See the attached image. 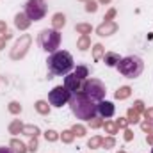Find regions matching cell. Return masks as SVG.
<instances>
[{
	"instance_id": "3957f363",
	"label": "cell",
	"mask_w": 153,
	"mask_h": 153,
	"mask_svg": "<svg viewBox=\"0 0 153 153\" xmlns=\"http://www.w3.org/2000/svg\"><path fill=\"white\" fill-rule=\"evenodd\" d=\"M116 68L119 70L121 75L126 76V78H137V76L143 73V70H144V62L137 55H128V57H123L117 62Z\"/></svg>"
},
{
	"instance_id": "9a60e30c",
	"label": "cell",
	"mask_w": 153,
	"mask_h": 153,
	"mask_svg": "<svg viewBox=\"0 0 153 153\" xmlns=\"http://www.w3.org/2000/svg\"><path fill=\"white\" fill-rule=\"evenodd\" d=\"M9 146H11V150H13L14 153H27V152H29V148H27L20 139H11Z\"/></svg>"
},
{
	"instance_id": "d590c367",
	"label": "cell",
	"mask_w": 153,
	"mask_h": 153,
	"mask_svg": "<svg viewBox=\"0 0 153 153\" xmlns=\"http://www.w3.org/2000/svg\"><path fill=\"white\" fill-rule=\"evenodd\" d=\"M89 126H91V128H100V126H103V121H102L100 117H93V119L89 121Z\"/></svg>"
},
{
	"instance_id": "2e32d148",
	"label": "cell",
	"mask_w": 153,
	"mask_h": 153,
	"mask_svg": "<svg viewBox=\"0 0 153 153\" xmlns=\"http://www.w3.org/2000/svg\"><path fill=\"white\" fill-rule=\"evenodd\" d=\"M130 94H132V87L130 85H123V87H119L114 93V98L116 100H126Z\"/></svg>"
},
{
	"instance_id": "1f68e13d",
	"label": "cell",
	"mask_w": 153,
	"mask_h": 153,
	"mask_svg": "<svg viewBox=\"0 0 153 153\" xmlns=\"http://www.w3.org/2000/svg\"><path fill=\"white\" fill-rule=\"evenodd\" d=\"M85 11H87V13H96V11H98V2L87 0V2H85Z\"/></svg>"
},
{
	"instance_id": "484cf974",
	"label": "cell",
	"mask_w": 153,
	"mask_h": 153,
	"mask_svg": "<svg viewBox=\"0 0 153 153\" xmlns=\"http://www.w3.org/2000/svg\"><path fill=\"white\" fill-rule=\"evenodd\" d=\"M103 128H105V132H107V134H111V135L117 134V130H119L114 121H105V123H103Z\"/></svg>"
},
{
	"instance_id": "8992f818",
	"label": "cell",
	"mask_w": 153,
	"mask_h": 153,
	"mask_svg": "<svg viewBox=\"0 0 153 153\" xmlns=\"http://www.w3.org/2000/svg\"><path fill=\"white\" fill-rule=\"evenodd\" d=\"M25 14L29 16V20L32 22H39L45 18L46 14V4L45 0H27L25 4Z\"/></svg>"
},
{
	"instance_id": "e0dca14e",
	"label": "cell",
	"mask_w": 153,
	"mask_h": 153,
	"mask_svg": "<svg viewBox=\"0 0 153 153\" xmlns=\"http://www.w3.org/2000/svg\"><path fill=\"white\" fill-rule=\"evenodd\" d=\"M103 55H105V48H103V45L96 43V45L93 46V59H94V62H100V61L103 59Z\"/></svg>"
},
{
	"instance_id": "5b68a950",
	"label": "cell",
	"mask_w": 153,
	"mask_h": 153,
	"mask_svg": "<svg viewBox=\"0 0 153 153\" xmlns=\"http://www.w3.org/2000/svg\"><path fill=\"white\" fill-rule=\"evenodd\" d=\"M82 93H84L85 96H89L93 102H102V100L105 98L107 89H105V84H103L102 80H98V78H89V80L84 82Z\"/></svg>"
},
{
	"instance_id": "e575fe53",
	"label": "cell",
	"mask_w": 153,
	"mask_h": 153,
	"mask_svg": "<svg viewBox=\"0 0 153 153\" xmlns=\"http://www.w3.org/2000/svg\"><path fill=\"white\" fill-rule=\"evenodd\" d=\"M132 109H134V111H137L139 114H141V112H144V102H143V100L134 102V107H132Z\"/></svg>"
},
{
	"instance_id": "ac0fdd59",
	"label": "cell",
	"mask_w": 153,
	"mask_h": 153,
	"mask_svg": "<svg viewBox=\"0 0 153 153\" xmlns=\"http://www.w3.org/2000/svg\"><path fill=\"white\" fill-rule=\"evenodd\" d=\"M23 126H25V125H23L20 119H13L11 125H9V134H13V135L22 134V132H23Z\"/></svg>"
},
{
	"instance_id": "277c9868",
	"label": "cell",
	"mask_w": 153,
	"mask_h": 153,
	"mask_svg": "<svg viewBox=\"0 0 153 153\" xmlns=\"http://www.w3.org/2000/svg\"><path fill=\"white\" fill-rule=\"evenodd\" d=\"M39 46L45 52H57L59 45H61V34L55 29H45L39 32Z\"/></svg>"
},
{
	"instance_id": "7dc6e473",
	"label": "cell",
	"mask_w": 153,
	"mask_h": 153,
	"mask_svg": "<svg viewBox=\"0 0 153 153\" xmlns=\"http://www.w3.org/2000/svg\"><path fill=\"white\" fill-rule=\"evenodd\" d=\"M80 2H87V0H80Z\"/></svg>"
},
{
	"instance_id": "4316f807",
	"label": "cell",
	"mask_w": 153,
	"mask_h": 153,
	"mask_svg": "<svg viewBox=\"0 0 153 153\" xmlns=\"http://www.w3.org/2000/svg\"><path fill=\"white\" fill-rule=\"evenodd\" d=\"M61 139H62V143L71 144V143H73V139H75V134H73L71 130H64V132L61 134Z\"/></svg>"
},
{
	"instance_id": "603a6c76",
	"label": "cell",
	"mask_w": 153,
	"mask_h": 153,
	"mask_svg": "<svg viewBox=\"0 0 153 153\" xmlns=\"http://www.w3.org/2000/svg\"><path fill=\"white\" fill-rule=\"evenodd\" d=\"M102 143H103V137L94 135V137H91V139L87 141V146H89L91 150H98V148H102Z\"/></svg>"
},
{
	"instance_id": "5bb4252c",
	"label": "cell",
	"mask_w": 153,
	"mask_h": 153,
	"mask_svg": "<svg viewBox=\"0 0 153 153\" xmlns=\"http://www.w3.org/2000/svg\"><path fill=\"white\" fill-rule=\"evenodd\" d=\"M103 61H105V64H107L109 68H114V66H117V62L121 61V57H119V53H116V52H107V53L103 55Z\"/></svg>"
},
{
	"instance_id": "7a4b0ae2",
	"label": "cell",
	"mask_w": 153,
	"mask_h": 153,
	"mask_svg": "<svg viewBox=\"0 0 153 153\" xmlns=\"http://www.w3.org/2000/svg\"><path fill=\"white\" fill-rule=\"evenodd\" d=\"M46 64L52 75H68L73 70V57L66 50H57L46 59Z\"/></svg>"
},
{
	"instance_id": "8d00e7d4",
	"label": "cell",
	"mask_w": 153,
	"mask_h": 153,
	"mask_svg": "<svg viewBox=\"0 0 153 153\" xmlns=\"http://www.w3.org/2000/svg\"><path fill=\"white\" fill-rule=\"evenodd\" d=\"M116 125H117V128H126L130 123H128V119H126V117H119V119L116 121Z\"/></svg>"
},
{
	"instance_id": "f1b7e54d",
	"label": "cell",
	"mask_w": 153,
	"mask_h": 153,
	"mask_svg": "<svg viewBox=\"0 0 153 153\" xmlns=\"http://www.w3.org/2000/svg\"><path fill=\"white\" fill-rule=\"evenodd\" d=\"M59 137H61V135H59L55 130H46V132H45V139H46L48 143H55Z\"/></svg>"
},
{
	"instance_id": "60d3db41",
	"label": "cell",
	"mask_w": 153,
	"mask_h": 153,
	"mask_svg": "<svg viewBox=\"0 0 153 153\" xmlns=\"http://www.w3.org/2000/svg\"><path fill=\"white\" fill-rule=\"evenodd\" d=\"M9 30H7V25H5V22H0V34L2 36H5Z\"/></svg>"
},
{
	"instance_id": "52a82bcc",
	"label": "cell",
	"mask_w": 153,
	"mask_h": 153,
	"mask_svg": "<svg viewBox=\"0 0 153 153\" xmlns=\"http://www.w3.org/2000/svg\"><path fill=\"white\" fill-rule=\"evenodd\" d=\"M70 98H71V93L64 85H55L48 94V102L53 107H62V105L70 103Z\"/></svg>"
},
{
	"instance_id": "9c48e42d",
	"label": "cell",
	"mask_w": 153,
	"mask_h": 153,
	"mask_svg": "<svg viewBox=\"0 0 153 153\" xmlns=\"http://www.w3.org/2000/svg\"><path fill=\"white\" fill-rule=\"evenodd\" d=\"M84 82L82 78H78L75 73H68L64 76V87L71 93V94H76V93H82V87H84Z\"/></svg>"
},
{
	"instance_id": "7bdbcfd3",
	"label": "cell",
	"mask_w": 153,
	"mask_h": 153,
	"mask_svg": "<svg viewBox=\"0 0 153 153\" xmlns=\"http://www.w3.org/2000/svg\"><path fill=\"white\" fill-rule=\"evenodd\" d=\"M146 143H148V144H153V134H148V135H146Z\"/></svg>"
},
{
	"instance_id": "836d02e7",
	"label": "cell",
	"mask_w": 153,
	"mask_h": 153,
	"mask_svg": "<svg viewBox=\"0 0 153 153\" xmlns=\"http://www.w3.org/2000/svg\"><path fill=\"white\" fill-rule=\"evenodd\" d=\"M141 130L143 132H148V134H153V123L152 121H143L141 123Z\"/></svg>"
},
{
	"instance_id": "4fadbf2b",
	"label": "cell",
	"mask_w": 153,
	"mask_h": 153,
	"mask_svg": "<svg viewBox=\"0 0 153 153\" xmlns=\"http://www.w3.org/2000/svg\"><path fill=\"white\" fill-rule=\"evenodd\" d=\"M64 25H66V16H64L62 13H55V14L52 16V29L61 30Z\"/></svg>"
},
{
	"instance_id": "4dcf8cb0",
	"label": "cell",
	"mask_w": 153,
	"mask_h": 153,
	"mask_svg": "<svg viewBox=\"0 0 153 153\" xmlns=\"http://www.w3.org/2000/svg\"><path fill=\"white\" fill-rule=\"evenodd\" d=\"M7 109H9V112H11V114H20V112H22V105H20L18 102H11Z\"/></svg>"
},
{
	"instance_id": "f6af8a7d",
	"label": "cell",
	"mask_w": 153,
	"mask_h": 153,
	"mask_svg": "<svg viewBox=\"0 0 153 153\" xmlns=\"http://www.w3.org/2000/svg\"><path fill=\"white\" fill-rule=\"evenodd\" d=\"M98 2H100V4H109L111 0H98Z\"/></svg>"
},
{
	"instance_id": "c3c4849f",
	"label": "cell",
	"mask_w": 153,
	"mask_h": 153,
	"mask_svg": "<svg viewBox=\"0 0 153 153\" xmlns=\"http://www.w3.org/2000/svg\"><path fill=\"white\" fill-rule=\"evenodd\" d=\"M152 153H153V148H152Z\"/></svg>"
},
{
	"instance_id": "cb8c5ba5",
	"label": "cell",
	"mask_w": 153,
	"mask_h": 153,
	"mask_svg": "<svg viewBox=\"0 0 153 153\" xmlns=\"http://www.w3.org/2000/svg\"><path fill=\"white\" fill-rule=\"evenodd\" d=\"M126 119H128V123H139L141 121V114L137 112V111H134V109H128V112H126Z\"/></svg>"
},
{
	"instance_id": "ba28073f",
	"label": "cell",
	"mask_w": 153,
	"mask_h": 153,
	"mask_svg": "<svg viewBox=\"0 0 153 153\" xmlns=\"http://www.w3.org/2000/svg\"><path fill=\"white\" fill-rule=\"evenodd\" d=\"M30 43H32V38H30L29 34H22V36H20V39L14 43L13 50H11V59H13V61L23 59V57L27 55L29 48H30Z\"/></svg>"
},
{
	"instance_id": "d6a6232c",
	"label": "cell",
	"mask_w": 153,
	"mask_h": 153,
	"mask_svg": "<svg viewBox=\"0 0 153 153\" xmlns=\"http://www.w3.org/2000/svg\"><path fill=\"white\" fill-rule=\"evenodd\" d=\"M29 152H38V148H39V143H38V137H30V143H29Z\"/></svg>"
},
{
	"instance_id": "7c38bea8",
	"label": "cell",
	"mask_w": 153,
	"mask_h": 153,
	"mask_svg": "<svg viewBox=\"0 0 153 153\" xmlns=\"http://www.w3.org/2000/svg\"><path fill=\"white\" fill-rule=\"evenodd\" d=\"M30 20H29V16L25 14V13H18L16 16H14V25H16V29H20V30H27L29 27H30Z\"/></svg>"
},
{
	"instance_id": "ee69618b",
	"label": "cell",
	"mask_w": 153,
	"mask_h": 153,
	"mask_svg": "<svg viewBox=\"0 0 153 153\" xmlns=\"http://www.w3.org/2000/svg\"><path fill=\"white\" fill-rule=\"evenodd\" d=\"M0 153H13L11 148H0Z\"/></svg>"
},
{
	"instance_id": "d4e9b609",
	"label": "cell",
	"mask_w": 153,
	"mask_h": 153,
	"mask_svg": "<svg viewBox=\"0 0 153 153\" xmlns=\"http://www.w3.org/2000/svg\"><path fill=\"white\" fill-rule=\"evenodd\" d=\"M78 78H82V80H85L87 76H89V68L87 66H76V70L73 71Z\"/></svg>"
},
{
	"instance_id": "8fae6325",
	"label": "cell",
	"mask_w": 153,
	"mask_h": 153,
	"mask_svg": "<svg viewBox=\"0 0 153 153\" xmlns=\"http://www.w3.org/2000/svg\"><path fill=\"white\" fill-rule=\"evenodd\" d=\"M96 107H98V114L102 116V117H105V119H107V117H112L114 112H116L114 103H112V102H107V100H105V102L102 100Z\"/></svg>"
},
{
	"instance_id": "7402d4cb",
	"label": "cell",
	"mask_w": 153,
	"mask_h": 153,
	"mask_svg": "<svg viewBox=\"0 0 153 153\" xmlns=\"http://www.w3.org/2000/svg\"><path fill=\"white\" fill-rule=\"evenodd\" d=\"M75 30L78 32V34H82V36H87V34H91L93 27H91V23H76Z\"/></svg>"
},
{
	"instance_id": "ab89813d",
	"label": "cell",
	"mask_w": 153,
	"mask_h": 153,
	"mask_svg": "<svg viewBox=\"0 0 153 153\" xmlns=\"http://www.w3.org/2000/svg\"><path fill=\"white\" fill-rule=\"evenodd\" d=\"M134 139V132L130 130V128H125V141L128 143V141H132Z\"/></svg>"
},
{
	"instance_id": "f546056e",
	"label": "cell",
	"mask_w": 153,
	"mask_h": 153,
	"mask_svg": "<svg viewBox=\"0 0 153 153\" xmlns=\"http://www.w3.org/2000/svg\"><path fill=\"white\" fill-rule=\"evenodd\" d=\"M116 146V139L111 135V137H105L103 139V143H102V148H105V150H111V148H114Z\"/></svg>"
},
{
	"instance_id": "44dd1931",
	"label": "cell",
	"mask_w": 153,
	"mask_h": 153,
	"mask_svg": "<svg viewBox=\"0 0 153 153\" xmlns=\"http://www.w3.org/2000/svg\"><path fill=\"white\" fill-rule=\"evenodd\" d=\"M22 134H25V135H29V137H38L41 132H39V128L36 125H25Z\"/></svg>"
},
{
	"instance_id": "f35d334b",
	"label": "cell",
	"mask_w": 153,
	"mask_h": 153,
	"mask_svg": "<svg viewBox=\"0 0 153 153\" xmlns=\"http://www.w3.org/2000/svg\"><path fill=\"white\" fill-rule=\"evenodd\" d=\"M144 117H146V121H153V109H144Z\"/></svg>"
},
{
	"instance_id": "83f0119b",
	"label": "cell",
	"mask_w": 153,
	"mask_h": 153,
	"mask_svg": "<svg viewBox=\"0 0 153 153\" xmlns=\"http://www.w3.org/2000/svg\"><path fill=\"white\" fill-rule=\"evenodd\" d=\"M71 132L75 134V137H84V135H85V126H84V125H78V123H75V125L71 126Z\"/></svg>"
},
{
	"instance_id": "6da1fadb",
	"label": "cell",
	"mask_w": 153,
	"mask_h": 153,
	"mask_svg": "<svg viewBox=\"0 0 153 153\" xmlns=\"http://www.w3.org/2000/svg\"><path fill=\"white\" fill-rule=\"evenodd\" d=\"M70 109H71L73 116H76L78 119H85V121H91L93 117H96V114H98L96 103L89 96H85L84 93L71 94V98H70Z\"/></svg>"
},
{
	"instance_id": "30bf717a",
	"label": "cell",
	"mask_w": 153,
	"mask_h": 153,
	"mask_svg": "<svg viewBox=\"0 0 153 153\" xmlns=\"http://www.w3.org/2000/svg\"><path fill=\"white\" fill-rule=\"evenodd\" d=\"M117 32V23L114 22H103L98 29H96V34L100 36V38H107V36H112Z\"/></svg>"
},
{
	"instance_id": "b9f144b4",
	"label": "cell",
	"mask_w": 153,
	"mask_h": 153,
	"mask_svg": "<svg viewBox=\"0 0 153 153\" xmlns=\"http://www.w3.org/2000/svg\"><path fill=\"white\" fill-rule=\"evenodd\" d=\"M5 41H7V39L4 38V36H0V50H2V48H5Z\"/></svg>"
},
{
	"instance_id": "ffe728a7",
	"label": "cell",
	"mask_w": 153,
	"mask_h": 153,
	"mask_svg": "<svg viewBox=\"0 0 153 153\" xmlns=\"http://www.w3.org/2000/svg\"><path fill=\"white\" fill-rule=\"evenodd\" d=\"M76 46H78V50L85 52L87 48H91V38L89 36H80L78 41H76Z\"/></svg>"
},
{
	"instance_id": "d6986e66",
	"label": "cell",
	"mask_w": 153,
	"mask_h": 153,
	"mask_svg": "<svg viewBox=\"0 0 153 153\" xmlns=\"http://www.w3.org/2000/svg\"><path fill=\"white\" fill-rule=\"evenodd\" d=\"M34 107H36V111H38L39 114H43V116L50 114V105H48V102H45V100H38V102L34 103Z\"/></svg>"
},
{
	"instance_id": "74e56055",
	"label": "cell",
	"mask_w": 153,
	"mask_h": 153,
	"mask_svg": "<svg viewBox=\"0 0 153 153\" xmlns=\"http://www.w3.org/2000/svg\"><path fill=\"white\" fill-rule=\"evenodd\" d=\"M114 16H116V9H109V11H107V14L103 16V20H105V22H112V20H114Z\"/></svg>"
},
{
	"instance_id": "bcb514c9",
	"label": "cell",
	"mask_w": 153,
	"mask_h": 153,
	"mask_svg": "<svg viewBox=\"0 0 153 153\" xmlns=\"http://www.w3.org/2000/svg\"><path fill=\"white\" fill-rule=\"evenodd\" d=\"M117 153H125V152H123V150H119V152H117Z\"/></svg>"
}]
</instances>
